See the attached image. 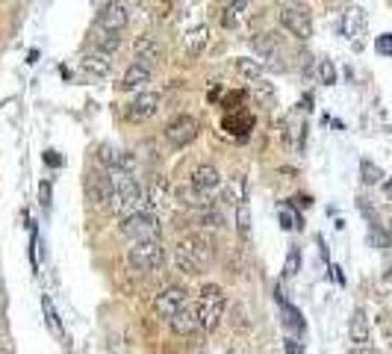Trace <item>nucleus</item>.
<instances>
[{"instance_id": "obj_9", "label": "nucleus", "mask_w": 392, "mask_h": 354, "mask_svg": "<svg viewBox=\"0 0 392 354\" xmlns=\"http://www.w3.org/2000/svg\"><path fill=\"white\" fill-rule=\"evenodd\" d=\"M160 104H163V95H156V92H139L127 104L124 115H127V122H148V118H153L156 112H160Z\"/></svg>"}, {"instance_id": "obj_30", "label": "nucleus", "mask_w": 392, "mask_h": 354, "mask_svg": "<svg viewBox=\"0 0 392 354\" xmlns=\"http://www.w3.org/2000/svg\"><path fill=\"white\" fill-rule=\"evenodd\" d=\"M319 80H322L325 86H333V83H337V65H333L330 59H322V63H319Z\"/></svg>"}, {"instance_id": "obj_8", "label": "nucleus", "mask_w": 392, "mask_h": 354, "mask_svg": "<svg viewBox=\"0 0 392 354\" xmlns=\"http://www.w3.org/2000/svg\"><path fill=\"white\" fill-rule=\"evenodd\" d=\"M183 307H189V292L183 286H165L163 292L153 295V313L160 319H168L171 322Z\"/></svg>"}, {"instance_id": "obj_13", "label": "nucleus", "mask_w": 392, "mask_h": 354, "mask_svg": "<svg viewBox=\"0 0 392 354\" xmlns=\"http://www.w3.org/2000/svg\"><path fill=\"white\" fill-rule=\"evenodd\" d=\"M192 189L198 192V195H209V192H215L222 186V174H219V168L215 166H209V163H204V166H198L192 171Z\"/></svg>"}, {"instance_id": "obj_20", "label": "nucleus", "mask_w": 392, "mask_h": 354, "mask_svg": "<svg viewBox=\"0 0 392 354\" xmlns=\"http://www.w3.org/2000/svg\"><path fill=\"white\" fill-rule=\"evenodd\" d=\"M233 68H236V74H242L245 80H251V83L263 80V74H266V65L260 63V59H248V56H239L236 63H233Z\"/></svg>"}, {"instance_id": "obj_28", "label": "nucleus", "mask_w": 392, "mask_h": 354, "mask_svg": "<svg viewBox=\"0 0 392 354\" xmlns=\"http://www.w3.org/2000/svg\"><path fill=\"white\" fill-rule=\"evenodd\" d=\"M304 139H307V127H304V124H289V127H286V142L295 148V151L304 148Z\"/></svg>"}, {"instance_id": "obj_33", "label": "nucleus", "mask_w": 392, "mask_h": 354, "mask_svg": "<svg viewBox=\"0 0 392 354\" xmlns=\"http://www.w3.org/2000/svg\"><path fill=\"white\" fill-rule=\"evenodd\" d=\"M230 316H233L230 322H233V325H236L239 331L251 328V322H248V313H245V307H242V304H233V310H230Z\"/></svg>"}, {"instance_id": "obj_37", "label": "nucleus", "mask_w": 392, "mask_h": 354, "mask_svg": "<svg viewBox=\"0 0 392 354\" xmlns=\"http://www.w3.org/2000/svg\"><path fill=\"white\" fill-rule=\"evenodd\" d=\"M38 195H42V207H48V204H50V183H42V186H38Z\"/></svg>"}, {"instance_id": "obj_27", "label": "nucleus", "mask_w": 392, "mask_h": 354, "mask_svg": "<svg viewBox=\"0 0 392 354\" xmlns=\"http://www.w3.org/2000/svg\"><path fill=\"white\" fill-rule=\"evenodd\" d=\"M298 269H301V251H298V245H292L286 254V263H283V274L286 278H295Z\"/></svg>"}, {"instance_id": "obj_2", "label": "nucleus", "mask_w": 392, "mask_h": 354, "mask_svg": "<svg viewBox=\"0 0 392 354\" xmlns=\"http://www.w3.org/2000/svg\"><path fill=\"white\" fill-rule=\"evenodd\" d=\"M224 310H227V299H224V289L219 284H204L201 295H198V304H195V313H198V322L204 331H215L224 319Z\"/></svg>"}, {"instance_id": "obj_12", "label": "nucleus", "mask_w": 392, "mask_h": 354, "mask_svg": "<svg viewBox=\"0 0 392 354\" xmlns=\"http://www.w3.org/2000/svg\"><path fill=\"white\" fill-rule=\"evenodd\" d=\"M127 27V6L124 4H104L97 12V30L104 33H121Z\"/></svg>"}, {"instance_id": "obj_10", "label": "nucleus", "mask_w": 392, "mask_h": 354, "mask_svg": "<svg viewBox=\"0 0 392 354\" xmlns=\"http://www.w3.org/2000/svg\"><path fill=\"white\" fill-rule=\"evenodd\" d=\"M133 53H136V63L145 65V68H153L163 59V48H160V42H156V36H151V33L136 36Z\"/></svg>"}, {"instance_id": "obj_40", "label": "nucleus", "mask_w": 392, "mask_h": 354, "mask_svg": "<svg viewBox=\"0 0 392 354\" xmlns=\"http://www.w3.org/2000/svg\"><path fill=\"white\" fill-rule=\"evenodd\" d=\"M383 195H386V198L392 201V177H389V181H386V183H383Z\"/></svg>"}, {"instance_id": "obj_14", "label": "nucleus", "mask_w": 392, "mask_h": 354, "mask_svg": "<svg viewBox=\"0 0 392 354\" xmlns=\"http://www.w3.org/2000/svg\"><path fill=\"white\" fill-rule=\"evenodd\" d=\"M80 68H83L89 77H109V71H112V56L92 48V50L80 59Z\"/></svg>"}, {"instance_id": "obj_22", "label": "nucleus", "mask_w": 392, "mask_h": 354, "mask_svg": "<svg viewBox=\"0 0 392 354\" xmlns=\"http://www.w3.org/2000/svg\"><path fill=\"white\" fill-rule=\"evenodd\" d=\"M121 48V36L119 33H104V30H97V36H94V50H101V53H115Z\"/></svg>"}, {"instance_id": "obj_16", "label": "nucleus", "mask_w": 392, "mask_h": 354, "mask_svg": "<svg viewBox=\"0 0 392 354\" xmlns=\"http://www.w3.org/2000/svg\"><path fill=\"white\" fill-rule=\"evenodd\" d=\"M168 325H171V331L178 333V337H192V333L201 331V322H198V313H195V307H183Z\"/></svg>"}, {"instance_id": "obj_29", "label": "nucleus", "mask_w": 392, "mask_h": 354, "mask_svg": "<svg viewBox=\"0 0 392 354\" xmlns=\"http://www.w3.org/2000/svg\"><path fill=\"white\" fill-rule=\"evenodd\" d=\"M198 225H201V227H209V230H219V227L224 225V219H222L219 210H201V213H198Z\"/></svg>"}, {"instance_id": "obj_32", "label": "nucleus", "mask_w": 392, "mask_h": 354, "mask_svg": "<svg viewBox=\"0 0 392 354\" xmlns=\"http://www.w3.org/2000/svg\"><path fill=\"white\" fill-rule=\"evenodd\" d=\"M248 9V4H230L224 6V27H236L239 24V15Z\"/></svg>"}, {"instance_id": "obj_36", "label": "nucleus", "mask_w": 392, "mask_h": 354, "mask_svg": "<svg viewBox=\"0 0 392 354\" xmlns=\"http://www.w3.org/2000/svg\"><path fill=\"white\" fill-rule=\"evenodd\" d=\"M283 354H304L298 340H283Z\"/></svg>"}, {"instance_id": "obj_21", "label": "nucleus", "mask_w": 392, "mask_h": 354, "mask_svg": "<svg viewBox=\"0 0 392 354\" xmlns=\"http://www.w3.org/2000/svg\"><path fill=\"white\" fill-rule=\"evenodd\" d=\"M227 201L230 204H248V181H245V174H233L230 177V183H227Z\"/></svg>"}, {"instance_id": "obj_39", "label": "nucleus", "mask_w": 392, "mask_h": 354, "mask_svg": "<svg viewBox=\"0 0 392 354\" xmlns=\"http://www.w3.org/2000/svg\"><path fill=\"white\" fill-rule=\"evenodd\" d=\"M348 354H381V351H375V348H369V345H366V348H351Z\"/></svg>"}, {"instance_id": "obj_34", "label": "nucleus", "mask_w": 392, "mask_h": 354, "mask_svg": "<svg viewBox=\"0 0 392 354\" xmlns=\"http://www.w3.org/2000/svg\"><path fill=\"white\" fill-rule=\"evenodd\" d=\"M278 219H281V227H283V230H292V227H298V215L292 213L289 207H281V210H278Z\"/></svg>"}, {"instance_id": "obj_5", "label": "nucleus", "mask_w": 392, "mask_h": 354, "mask_svg": "<svg viewBox=\"0 0 392 354\" xmlns=\"http://www.w3.org/2000/svg\"><path fill=\"white\" fill-rule=\"evenodd\" d=\"M86 192H89V201L97 213H119V195H115L107 174H89Z\"/></svg>"}, {"instance_id": "obj_19", "label": "nucleus", "mask_w": 392, "mask_h": 354, "mask_svg": "<svg viewBox=\"0 0 392 354\" xmlns=\"http://www.w3.org/2000/svg\"><path fill=\"white\" fill-rule=\"evenodd\" d=\"M363 30H366V12H363L360 6L345 9V15H342V33H345L348 38H360Z\"/></svg>"}, {"instance_id": "obj_38", "label": "nucleus", "mask_w": 392, "mask_h": 354, "mask_svg": "<svg viewBox=\"0 0 392 354\" xmlns=\"http://www.w3.org/2000/svg\"><path fill=\"white\" fill-rule=\"evenodd\" d=\"M45 160H48V166H53V168L60 166V156H56V151H48V154H45Z\"/></svg>"}, {"instance_id": "obj_18", "label": "nucleus", "mask_w": 392, "mask_h": 354, "mask_svg": "<svg viewBox=\"0 0 392 354\" xmlns=\"http://www.w3.org/2000/svg\"><path fill=\"white\" fill-rule=\"evenodd\" d=\"M209 45V27L207 24H198V27H192L186 36H183V50L189 56H198L204 53V48Z\"/></svg>"}, {"instance_id": "obj_6", "label": "nucleus", "mask_w": 392, "mask_h": 354, "mask_svg": "<svg viewBox=\"0 0 392 354\" xmlns=\"http://www.w3.org/2000/svg\"><path fill=\"white\" fill-rule=\"evenodd\" d=\"M278 18H281V27H286L295 38L307 42L312 36V18H310V9L301 6V4H283L278 9Z\"/></svg>"}, {"instance_id": "obj_17", "label": "nucleus", "mask_w": 392, "mask_h": 354, "mask_svg": "<svg viewBox=\"0 0 392 354\" xmlns=\"http://www.w3.org/2000/svg\"><path fill=\"white\" fill-rule=\"evenodd\" d=\"M151 83V68H145V65H139V63H133V65H127V71H124V77H121V92H139V89H145Z\"/></svg>"}, {"instance_id": "obj_1", "label": "nucleus", "mask_w": 392, "mask_h": 354, "mask_svg": "<svg viewBox=\"0 0 392 354\" xmlns=\"http://www.w3.org/2000/svg\"><path fill=\"white\" fill-rule=\"evenodd\" d=\"M215 260V251H212V242L201 233H189V236H180L178 248H174V263L183 274H201L209 263Z\"/></svg>"}, {"instance_id": "obj_7", "label": "nucleus", "mask_w": 392, "mask_h": 354, "mask_svg": "<svg viewBox=\"0 0 392 354\" xmlns=\"http://www.w3.org/2000/svg\"><path fill=\"white\" fill-rule=\"evenodd\" d=\"M198 118L189 115V112H180V115H174L171 122L165 124V139L174 145V148H186L192 145L195 139H198Z\"/></svg>"}, {"instance_id": "obj_35", "label": "nucleus", "mask_w": 392, "mask_h": 354, "mask_svg": "<svg viewBox=\"0 0 392 354\" xmlns=\"http://www.w3.org/2000/svg\"><path fill=\"white\" fill-rule=\"evenodd\" d=\"M375 48H378V53H383V56H392V33L381 36L378 42H375Z\"/></svg>"}, {"instance_id": "obj_4", "label": "nucleus", "mask_w": 392, "mask_h": 354, "mask_svg": "<svg viewBox=\"0 0 392 354\" xmlns=\"http://www.w3.org/2000/svg\"><path fill=\"white\" fill-rule=\"evenodd\" d=\"M160 219L151 213V210H142V213H133L127 219H121V233L133 242H148V240H160Z\"/></svg>"}, {"instance_id": "obj_23", "label": "nucleus", "mask_w": 392, "mask_h": 354, "mask_svg": "<svg viewBox=\"0 0 392 354\" xmlns=\"http://www.w3.org/2000/svg\"><path fill=\"white\" fill-rule=\"evenodd\" d=\"M278 304H281V310H283V316H286V325H289V328H295V331H304V328H307L304 319H301V313L283 299V289H281V286H278Z\"/></svg>"}, {"instance_id": "obj_15", "label": "nucleus", "mask_w": 392, "mask_h": 354, "mask_svg": "<svg viewBox=\"0 0 392 354\" xmlns=\"http://www.w3.org/2000/svg\"><path fill=\"white\" fill-rule=\"evenodd\" d=\"M348 337L351 343H354V348H366L369 340H371V328H369V319L366 313L357 307L354 313H351V322H348Z\"/></svg>"}, {"instance_id": "obj_11", "label": "nucleus", "mask_w": 392, "mask_h": 354, "mask_svg": "<svg viewBox=\"0 0 392 354\" xmlns=\"http://www.w3.org/2000/svg\"><path fill=\"white\" fill-rule=\"evenodd\" d=\"M251 48L257 50L263 65L283 68V63H281V45H278V36H274V33H260L257 38H251Z\"/></svg>"}, {"instance_id": "obj_25", "label": "nucleus", "mask_w": 392, "mask_h": 354, "mask_svg": "<svg viewBox=\"0 0 392 354\" xmlns=\"http://www.w3.org/2000/svg\"><path fill=\"white\" fill-rule=\"evenodd\" d=\"M236 233L242 236V242H248V236H251V210H248V204L236 207Z\"/></svg>"}, {"instance_id": "obj_24", "label": "nucleus", "mask_w": 392, "mask_h": 354, "mask_svg": "<svg viewBox=\"0 0 392 354\" xmlns=\"http://www.w3.org/2000/svg\"><path fill=\"white\" fill-rule=\"evenodd\" d=\"M42 310H45V319H48V328L56 333V337H62V325H60V316H56L53 310V301L48 299V295H42Z\"/></svg>"}, {"instance_id": "obj_31", "label": "nucleus", "mask_w": 392, "mask_h": 354, "mask_svg": "<svg viewBox=\"0 0 392 354\" xmlns=\"http://www.w3.org/2000/svg\"><path fill=\"white\" fill-rule=\"evenodd\" d=\"M254 95H257V101L271 104V101H274V86H271V83L266 80V77H263V80L254 83Z\"/></svg>"}, {"instance_id": "obj_3", "label": "nucleus", "mask_w": 392, "mask_h": 354, "mask_svg": "<svg viewBox=\"0 0 392 354\" xmlns=\"http://www.w3.org/2000/svg\"><path fill=\"white\" fill-rule=\"evenodd\" d=\"M165 263V248L160 240H148V242H130L127 248V266L133 272H153Z\"/></svg>"}, {"instance_id": "obj_26", "label": "nucleus", "mask_w": 392, "mask_h": 354, "mask_svg": "<svg viewBox=\"0 0 392 354\" xmlns=\"http://www.w3.org/2000/svg\"><path fill=\"white\" fill-rule=\"evenodd\" d=\"M360 177H363L366 186H375V183H381L383 171H381L375 163H371V160H363V163H360Z\"/></svg>"}]
</instances>
